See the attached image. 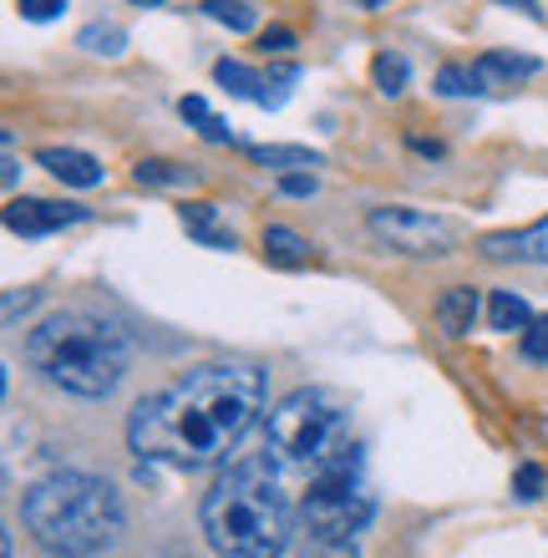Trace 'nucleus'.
Returning a JSON list of instances; mask_svg holds the SVG:
<instances>
[{"label": "nucleus", "instance_id": "obj_28", "mask_svg": "<svg viewBox=\"0 0 548 558\" xmlns=\"http://www.w3.org/2000/svg\"><path fill=\"white\" fill-rule=\"evenodd\" d=\"M36 305V290H5V325L21 320V310Z\"/></svg>", "mask_w": 548, "mask_h": 558}, {"label": "nucleus", "instance_id": "obj_25", "mask_svg": "<svg viewBox=\"0 0 548 558\" xmlns=\"http://www.w3.org/2000/svg\"><path fill=\"white\" fill-rule=\"evenodd\" d=\"M15 5H21L26 21H57V15L66 11V0H15Z\"/></svg>", "mask_w": 548, "mask_h": 558}, {"label": "nucleus", "instance_id": "obj_11", "mask_svg": "<svg viewBox=\"0 0 548 558\" xmlns=\"http://www.w3.org/2000/svg\"><path fill=\"white\" fill-rule=\"evenodd\" d=\"M538 72L534 57H519V51H488V57L473 61V82L477 92H503V87H519L528 76Z\"/></svg>", "mask_w": 548, "mask_h": 558}, {"label": "nucleus", "instance_id": "obj_6", "mask_svg": "<svg viewBox=\"0 0 548 558\" xmlns=\"http://www.w3.org/2000/svg\"><path fill=\"white\" fill-rule=\"evenodd\" d=\"M370 518H376V487L366 483L356 452L336 468L315 472L310 493L300 502V523L310 544H351L356 533H366Z\"/></svg>", "mask_w": 548, "mask_h": 558}, {"label": "nucleus", "instance_id": "obj_26", "mask_svg": "<svg viewBox=\"0 0 548 558\" xmlns=\"http://www.w3.org/2000/svg\"><path fill=\"white\" fill-rule=\"evenodd\" d=\"M523 502H538L544 498V472L538 468H519V487H513Z\"/></svg>", "mask_w": 548, "mask_h": 558}, {"label": "nucleus", "instance_id": "obj_3", "mask_svg": "<svg viewBox=\"0 0 548 558\" xmlns=\"http://www.w3.org/2000/svg\"><path fill=\"white\" fill-rule=\"evenodd\" d=\"M21 518L36 533V544L57 558H97L118 544L122 498L92 472H51L26 487Z\"/></svg>", "mask_w": 548, "mask_h": 558}, {"label": "nucleus", "instance_id": "obj_10", "mask_svg": "<svg viewBox=\"0 0 548 558\" xmlns=\"http://www.w3.org/2000/svg\"><path fill=\"white\" fill-rule=\"evenodd\" d=\"M36 162L51 178H61L66 189H97L102 183V162L92 158V153H82V147H41Z\"/></svg>", "mask_w": 548, "mask_h": 558}, {"label": "nucleus", "instance_id": "obj_9", "mask_svg": "<svg viewBox=\"0 0 548 558\" xmlns=\"http://www.w3.org/2000/svg\"><path fill=\"white\" fill-rule=\"evenodd\" d=\"M477 254L492 265H548V219L528 229H503V234H483Z\"/></svg>", "mask_w": 548, "mask_h": 558}, {"label": "nucleus", "instance_id": "obj_30", "mask_svg": "<svg viewBox=\"0 0 548 558\" xmlns=\"http://www.w3.org/2000/svg\"><path fill=\"white\" fill-rule=\"evenodd\" d=\"M0 178H5V189H15V183H21V162H15V153H11V137H5V162H0Z\"/></svg>", "mask_w": 548, "mask_h": 558}, {"label": "nucleus", "instance_id": "obj_14", "mask_svg": "<svg viewBox=\"0 0 548 558\" xmlns=\"http://www.w3.org/2000/svg\"><path fill=\"white\" fill-rule=\"evenodd\" d=\"M265 259L280 269H305L310 265V244L295 234V229H284V223H269L265 229Z\"/></svg>", "mask_w": 548, "mask_h": 558}, {"label": "nucleus", "instance_id": "obj_7", "mask_svg": "<svg viewBox=\"0 0 548 558\" xmlns=\"http://www.w3.org/2000/svg\"><path fill=\"white\" fill-rule=\"evenodd\" d=\"M370 234L391 244L401 254H447L452 250V223L437 219V214H422V208H370Z\"/></svg>", "mask_w": 548, "mask_h": 558}, {"label": "nucleus", "instance_id": "obj_19", "mask_svg": "<svg viewBox=\"0 0 548 558\" xmlns=\"http://www.w3.org/2000/svg\"><path fill=\"white\" fill-rule=\"evenodd\" d=\"M179 112H183V122H193V128H198V133L208 137V143H234V133H229V128H223V122L214 118V112H208L204 97H183Z\"/></svg>", "mask_w": 548, "mask_h": 558}, {"label": "nucleus", "instance_id": "obj_23", "mask_svg": "<svg viewBox=\"0 0 548 558\" xmlns=\"http://www.w3.org/2000/svg\"><path fill=\"white\" fill-rule=\"evenodd\" d=\"M437 92H442V97H473L477 92L473 66H442V72H437Z\"/></svg>", "mask_w": 548, "mask_h": 558}, {"label": "nucleus", "instance_id": "obj_1", "mask_svg": "<svg viewBox=\"0 0 548 558\" xmlns=\"http://www.w3.org/2000/svg\"><path fill=\"white\" fill-rule=\"evenodd\" d=\"M265 407V371L198 366L158 397H143L127 416V441L137 457L198 472L239 447Z\"/></svg>", "mask_w": 548, "mask_h": 558}, {"label": "nucleus", "instance_id": "obj_32", "mask_svg": "<svg viewBox=\"0 0 548 558\" xmlns=\"http://www.w3.org/2000/svg\"><path fill=\"white\" fill-rule=\"evenodd\" d=\"M361 5H366V11H381V5H386V0H361Z\"/></svg>", "mask_w": 548, "mask_h": 558}, {"label": "nucleus", "instance_id": "obj_29", "mask_svg": "<svg viewBox=\"0 0 548 558\" xmlns=\"http://www.w3.org/2000/svg\"><path fill=\"white\" fill-rule=\"evenodd\" d=\"M259 46H265L269 57H284V51L295 46V36H290V31H284V26H275V31H265V36H259Z\"/></svg>", "mask_w": 548, "mask_h": 558}, {"label": "nucleus", "instance_id": "obj_5", "mask_svg": "<svg viewBox=\"0 0 548 558\" xmlns=\"http://www.w3.org/2000/svg\"><path fill=\"white\" fill-rule=\"evenodd\" d=\"M269 452L300 472L336 468L356 452L351 447V412L320 386H300L269 412Z\"/></svg>", "mask_w": 548, "mask_h": 558}, {"label": "nucleus", "instance_id": "obj_16", "mask_svg": "<svg viewBox=\"0 0 548 558\" xmlns=\"http://www.w3.org/2000/svg\"><path fill=\"white\" fill-rule=\"evenodd\" d=\"M254 162H265V168H280V173H310V168H320V153H310V147H284V143H259L249 147Z\"/></svg>", "mask_w": 548, "mask_h": 558}, {"label": "nucleus", "instance_id": "obj_22", "mask_svg": "<svg viewBox=\"0 0 548 558\" xmlns=\"http://www.w3.org/2000/svg\"><path fill=\"white\" fill-rule=\"evenodd\" d=\"M204 11L229 31H254V5H244V0H204Z\"/></svg>", "mask_w": 548, "mask_h": 558}, {"label": "nucleus", "instance_id": "obj_24", "mask_svg": "<svg viewBox=\"0 0 548 558\" xmlns=\"http://www.w3.org/2000/svg\"><path fill=\"white\" fill-rule=\"evenodd\" d=\"M523 355L528 361H548V315H534V325L523 330Z\"/></svg>", "mask_w": 548, "mask_h": 558}, {"label": "nucleus", "instance_id": "obj_31", "mask_svg": "<svg viewBox=\"0 0 548 558\" xmlns=\"http://www.w3.org/2000/svg\"><path fill=\"white\" fill-rule=\"evenodd\" d=\"M503 5H519V11H528V15H534V21H538V15H544V11H538V0H503Z\"/></svg>", "mask_w": 548, "mask_h": 558}, {"label": "nucleus", "instance_id": "obj_15", "mask_svg": "<svg viewBox=\"0 0 548 558\" xmlns=\"http://www.w3.org/2000/svg\"><path fill=\"white\" fill-rule=\"evenodd\" d=\"M488 320L492 330H503V336H513V330H528L534 325V310H528V300L513 290H492L488 300Z\"/></svg>", "mask_w": 548, "mask_h": 558}, {"label": "nucleus", "instance_id": "obj_18", "mask_svg": "<svg viewBox=\"0 0 548 558\" xmlns=\"http://www.w3.org/2000/svg\"><path fill=\"white\" fill-rule=\"evenodd\" d=\"M214 76H219V87H229V97H249V102H259V97H265V76L249 72L244 61L223 57L219 66H214Z\"/></svg>", "mask_w": 548, "mask_h": 558}, {"label": "nucleus", "instance_id": "obj_2", "mask_svg": "<svg viewBox=\"0 0 548 558\" xmlns=\"http://www.w3.org/2000/svg\"><path fill=\"white\" fill-rule=\"evenodd\" d=\"M127 355L133 345L122 336V325L92 310H57L26 336V366L41 371L57 391L87 401L118 391L127 376Z\"/></svg>", "mask_w": 548, "mask_h": 558}, {"label": "nucleus", "instance_id": "obj_8", "mask_svg": "<svg viewBox=\"0 0 548 558\" xmlns=\"http://www.w3.org/2000/svg\"><path fill=\"white\" fill-rule=\"evenodd\" d=\"M87 208L76 204H57V198H11L5 204V229L21 239H41V234H57L66 223H82Z\"/></svg>", "mask_w": 548, "mask_h": 558}, {"label": "nucleus", "instance_id": "obj_13", "mask_svg": "<svg viewBox=\"0 0 548 558\" xmlns=\"http://www.w3.org/2000/svg\"><path fill=\"white\" fill-rule=\"evenodd\" d=\"M477 320V290L473 284H452V290L437 300V325L447 336H467Z\"/></svg>", "mask_w": 548, "mask_h": 558}, {"label": "nucleus", "instance_id": "obj_4", "mask_svg": "<svg viewBox=\"0 0 548 558\" xmlns=\"http://www.w3.org/2000/svg\"><path fill=\"white\" fill-rule=\"evenodd\" d=\"M204 533L223 558H280L295 533L269 462H234L204 498Z\"/></svg>", "mask_w": 548, "mask_h": 558}, {"label": "nucleus", "instance_id": "obj_12", "mask_svg": "<svg viewBox=\"0 0 548 558\" xmlns=\"http://www.w3.org/2000/svg\"><path fill=\"white\" fill-rule=\"evenodd\" d=\"M179 219H183V229H188V239L208 244V250H234L239 244L234 229H219V204H183Z\"/></svg>", "mask_w": 548, "mask_h": 558}, {"label": "nucleus", "instance_id": "obj_20", "mask_svg": "<svg viewBox=\"0 0 548 558\" xmlns=\"http://www.w3.org/2000/svg\"><path fill=\"white\" fill-rule=\"evenodd\" d=\"M370 72H376V87H381L386 97H401L406 82H412V66H406V57H397V51H381Z\"/></svg>", "mask_w": 548, "mask_h": 558}, {"label": "nucleus", "instance_id": "obj_21", "mask_svg": "<svg viewBox=\"0 0 548 558\" xmlns=\"http://www.w3.org/2000/svg\"><path fill=\"white\" fill-rule=\"evenodd\" d=\"M76 46H87L92 57H122V51H127V36H122L118 26H82Z\"/></svg>", "mask_w": 548, "mask_h": 558}, {"label": "nucleus", "instance_id": "obj_27", "mask_svg": "<svg viewBox=\"0 0 548 558\" xmlns=\"http://www.w3.org/2000/svg\"><path fill=\"white\" fill-rule=\"evenodd\" d=\"M280 193H290V198H310L315 173H280Z\"/></svg>", "mask_w": 548, "mask_h": 558}, {"label": "nucleus", "instance_id": "obj_33", "mask_svg": "<svg viewBox=\"0 0 548 558\" xmlns=\"http://www.w3.org/2000/svg\"><path fill=\"white\" fill-rule=\"evenodd\" d=\"M133 5H163V0H133Z\"/></svg>", "mask_w": 548, "mask_h": 558}, {"label": "nucleus", "instance_id": "obj_17", "mask_svg": "<svg viewBox=\"0 0 548 558\" xmlns=\"http://www.w3.org/2000/svg\"><path fill=\"white\" fill-rule=\"evenodd\" d=\"M133 178L143 189H188L193 168H179V162H168V158H143L133 168Z\"/></svg>", "mask_w": 548, "mask_h": 558}]
</instances>
